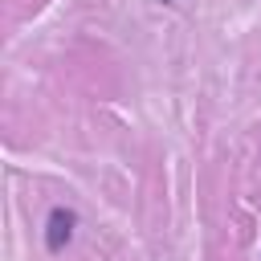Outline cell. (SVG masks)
<instances>
[{"mask_svg": "<svg viewBox=\"0 0 261 261\" xmlns=\"http://www.w3.org/2000/svg\"><path fill=\"white\" fill-rule=\"evenodd\" d=\"M73 224H77V216H73V212H65V208H53V212H49V232H45L49 253H61V245H69Z\"/></svg>", "mask_w": 261, "mask_h": 261, "instance_id": "6da1fadb", "label": "cell"}]
</instances>
